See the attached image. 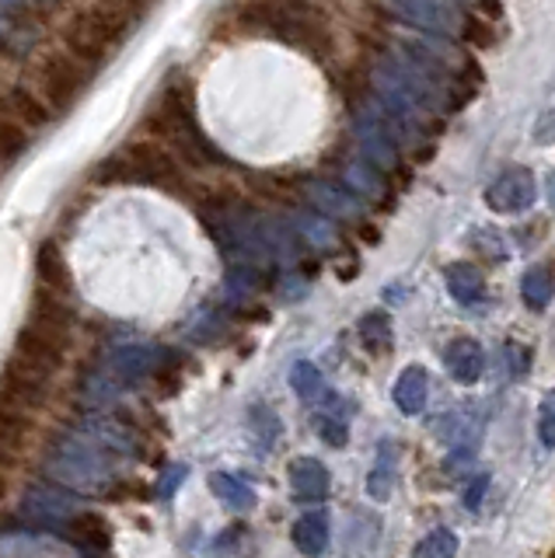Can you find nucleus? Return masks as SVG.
<instances>
[{"instance_id": "72a5a7b5", "label": "nucleus", "mask_w": 555, "mask_h": 558, "mask_svg": "<svg viewBox=\"0 0 555 558\" xmlns=\"http://www.w3.org/2000/svg\"><path fill=\"white\" fill-rule=\"evenodd\" d=\"M538 440H542L545 450L555 447V388L538 405Z\"/></svg>"}, {"instance_id": "c85d7f7f", "label": "nucleus", "mask_w": 555, "mask_h": 558, "mask_svg": "<svg viewBox=\"0 0 555 558\" xmlns=\"http://www.w3.org/2000/svg\"><path fill=\"white\" fill-rule=\"evenodd\" d=\"M412 558H458V537L450 534L447 527L430 531L426 537L415 541Z\"/></svg>"}, {"instance_id": "4468645a", "label": "nucleus", "mask_w": 555, "mask_h": 558, "mask_svg": "<svg viewBox=\"0 0 555 558\" xmlns=\"http://www.w3.org/2000/svg\"><path fill=\"white\" fill-rule=\"evenodd\" d=\"M290 227L293 234H298V241L304 244V248H315V252H336L339 248V227L333 220H325L322 214H315L311 206H301L290 214Z\"/></svg>"}, {"instance_id": "bb28decb", "label": "nucleus", "mask_w": 555, "mask_h": 558, "mask_svg": "<svg viewBox=\"0 0 555 558\" xmlns=\"http://www.w3.org/2000/svg\"><path fill=\"white\" fill-rule=\"evenodd\" d=\"M391 485H395V450H391V444H381L377 464L367 475V496L374 502H385L391 496Z\"/></svg>"}, {"instance_id": "c9c22d12", "label": "nucleus", "mask_w": 555, "mask_h": 558, "mask_svg": "<svg viewBox=\"0 0 555 558\" xmlns=\"http://www.w3.org/2000/svg\"><path fill=\"white\" fill-rule=\"evenodd\" d=\"M472 244H475V252L490 255V258H496V262L507 258V244H503V238H499L496 231H479V234L472 238Z\"/></svg>"}, {"instance_id": "b1692460", "label": "nucleus", "mask_w": 555, "mask_h": 558, "mask_svg": "<svg viewBox=\"0 0 555 558\" xmlns=\"http://www.w3.org/2000/svg\"><path fill=\"white\" fill-rule=\"evenodd\" d=\"M210 493L228 506V510H252L255 506V488L241 475H234V471H214Z\"/></svg>"}, {"instance_id": "7ed1b4c3", "label": "nucleus", "mask_w": 555, "mask_h": 558, "mask_svg": "<svg viewBox=\"0 0 555 558\" xmlns=\"http://www.w3.org/2000/svg\"><path fill=\"white\" fill-rule=\"evenodd\" d=\"M136 17H141V11H133L126 4H84L71 11V17L63 22L60 43L71 52H77L81 60L101 66L126 43Z\"/></svg>"}, {"instance_id": "39448f33", "label": "nucleus", "mask_w": 555, "mask_h": 558, "mask_svg": "<svg viewBox=\"0 0 555 558\" xmlns=\"http://www.w3.org/2000/svg\"><path fill=\"white\" fill-rule=\"evenodd\" d=\"M98 182H130L150 189H182L179 161L171 157L158 140H130L119 147L109 161L98 165Z\"/></svg>"}, {"instance_id": "393cba45", "label": "nucleus", "mask_w": 555, "mask_h": 558, "mask_svg": "<svg viewBox=\"0 0 555 558\" xmlns=\"http://www.w3.org/2000/svg\"><path fill=\"white\" fill-rule=\"evenodd\" d=\"M555 296V272L548 266H531L520 276V301L531 311H545Z\"/></svg>"}, {"instance_id": "4be33fe9", "label": "nucleus", "mask_w": 555, "mask_h": 558, "mask_svg": "<svg viewBox=\"0 0 555 558\" xmlns=\"http://www.w3.org/2000/svg\"><path fill=\"white\" fill-rule=\"evenodd\" d=\"M391 398H395V405L402 415H420L430 401V374L423 371V366H406L395 380Z\"/></svg>"}, {"instance_id": "1a4fd4ad", "label": "nucleus", "mask_w": 555, "mask_h": 558, "mask_svg": "<svg viewBox=\"0 0 555 558\" xmlns=\"http://www.w3.org/2000/svg\"><path fill=\"white\" fill-rule=\"evenodd\" d=\"M385 11L412 28L441 35V39H447V35H455V32H464V22H468V11L458 4H447V0H406V4H391Z\"/></svg>"}, {"instance_id": "412c9836", "label": "nucleus", "mask_w": 555, "mask_h": 558, "mask_svg": "<svg viewBox=\"0 0 555 558\" xmlns=\"http://www.w3.org/2000/svg\"><path fill=\"white\" fill-rule=\"evenodd\" d=\"M28 433H32V409L14 405V401L0 395V453L14 458L28 444Z\"/></svg>"}, {"instance_id": "58836bf2", "label": "nucleus", "mask_w": 555, "mask_h": 558, "mask_svg": "<svg viewBox=\"0 0 555 558\" xmlns=\"http://www.w3.org/2000/svg\"><path fill=\"white\" fill-rule=\"evenodd\" d=\"M11 468H14V458H4L0 453V502L8 496V485H11Z\"/></svg>"}, {"instance_id": "c756f323", "label": "nucleus", "mask_w": 555, "mask_h": 558, "mask_svg": "<svg viewBox=\"0 0 555 558\" xmlns=\"http://www.w3.org/2000/svg\"><path fill=\"white\" fill-rule=\"evenodd\" d=\"M360 339L367 349H388L391 342V322H388V314L385 311H371V314H363L360 318Z\"/></svg>"}, {"instance_id": "f8f14e48", "label": "nucleus", "mask_w": 555, "mask_h": 558, "mask_svg": "<svg viewBox=\"0 0 555 558\" xmlns=\"http://www.w3.org/2000/svg\"><path fill=\"white\" fill-rule=\"evenodd\" d=\"M538 199V185H534V174L531 168H507L503 174L490 182L485 189V206L493 209V214H524L531 209Z\"/></svg>"}, {"instance_id": "2f4dec72", "label": "nucleus", "mask_w": 555, "mask_h": 558, "mask_svg": "<svg viewBox=\"0 0 555 558\" xmlns=\"http://www.w3.org/2000/svg\"><path fill=\"white\" fill-rule=\"evenodd\" d=\"M315 433L325 440V447H346V440H350V429H346V418L336 415V412H318L315 415Z\"/></svg>"}, {"instance_id": "5701e85b", "label": "nucleus", "mask_w": 555, "mask_h": 558, "mask_svg": "<svg viewBox=\"0 0 555 558\" xmlns=\"http://www.w3.org/2000/svg\"><path fill=\"white\" fill-rule=\"evenodd\" d=\"M36 276H39V290L71 296V269H67V258L53 241H46L36 252Z\"/></svg>"}, {"instance_id": "4c0bfd02", "label": "nucleus", "mask_w": 555, "mask_h": 558, "mask_svg": "<svg viewBox=\"0 0 555 558\" xmlns=\"http://www.w3.org/2000/svg\"><path fill=\"white\" fill-rule=\"evenodd\" d=\"M507 356H510V374H514V377H524V374L531 371V349H528V345L510 342V345H507Z\"/></svg>"}, {"instance_id": "f03ea898", "label": "nucleus", "mask_w": 555, "mask_h": 558, "mask_svg": "<svg viewBox=\"0 0 555 558\" xmlns=\"http://www.w3.org/2000/svg\"><path fill=\"white\" fill-rule=\"evenodd\" d=\"M43 475L74 496H106L119 478V461L95 447L88 436L71 429L49 440L43 453Z\"/></svg>"}, {"instance_id": "9b49d317", "label": "nucleus", "mask_w": 555, "mask_h": 558, "mask_svg": "<svg viewBox=\"0 0 555 558\" xmlns=\"http://www.w3.org/2000/svg\"><path fill=\"white\" fill-rule=\"evenodd\" d=\"M74 433L88 436L95 447H101L112 458H133L136 447H141V436L136 429L126 423V418H116V415H106V412H84L81 423L74 426Z\"/></svg>"}, {"instance_id": "e433bc0d", "label": "nucleus", "mask_w": 555, "mask_h": 558, "mask_svg": "<svg viewBox=\"0 0 555 558\" xmlns=\"http://www.w3.org/2000/svg\"><path fill=\"white\" fill-rule=\"evenodd\" d=\"M28 14V8H19V4H0V43L11 39L14 32H19V22Z\"/></svg>"}, {"instance_id": "aec40b11", "label": "nucleus", "mask_w": 555, "mask_h": 558, "mask_svg": "<svg viewBox=\"0 0 555 558\" xmlns=\"http://www.w3.org/2000/svg\"><path fill=\"white\" fill-rule=\"evenodd\" d=\"M433 433H437L441 440H447L450 450H458V447L475 450L482 440V415L475 409H455V412L441 415V423L433 426Z\"/></svg>"}, {"instance_id": "7c9ffc66", "label": "nucleus", "mask_w": 555, "mask_h": 558, "mask_svg": "<svg viewBox=\"0 0 555 558\" xmlns=\"http://www.w3.org/2000/svg\"><path fill=\"white\" fill-rule=\"evenodd\" d=\"M249 426H252L255 440L263 447H273L276 440H280V418H276V412L269 405H252L249 409Z\"/></svg>"}, {"instance_id": "a878e982", "label": "nucleus", "mask_w": 555, "mask_h": 558, "mask_svg": "<svg viewBox=\"0 0 555 558\" xmlns=\"http://www.w3.org/2000/svg\"><path fill=\"white\" fill-rule=\"evenodd\" d=\"M290 388L298 391V398L307 401V405L333 398V395H328V384H325L322 371L311 360H298V363L290 366Z\"/></svg>"}, {"instance_id": "473e14b6", "label": "nucleus", "mask_w": 555, "mask_h": 558, "mask_svg": "<svg viewBox=\"0 0 555 558\" xmlns=\"http://www.w3.org/2000/svg\"><path fill=\"white\" fill-rule=\"evenodd\" d=\"M255 290H258V269H252V266H231L228 269V296L245 301V296H252Z\"/></svg>"}, {"instance_id": "f257e3e1", "label": "nucleus", "mask_w": 555, "mask_h": 558, "mask_svg": "<svg viewBox=\"0 0 555 558\" xmlns=\"http://www.w3.org/2000/svg\"><path fill=\"white\" fill-rule=\"evenodd\" d=\"M144 126L150 130V140H158V144L176 157L179 165L210 168L220 161V150L200 130L196 109H193V87H189L185 81L165 84V92L158 101H154V109H150Z\"/></svg>"}, {"instance_id": "cd10ccee", "label": "nucleus", "mask_w": 555, "mask_h": 558, "mask_svg": "<svg viewBox=\"0 0 555 558\" xmlns=\"http://www.w3.org/2000/svg\"><path fill=\"white\" fill-rule=\"evenodd\" d=\"M28 150V130H22L19 122H11L0 112V168L14 165Z\"/></svg>"}, {"instance_id": "6e6552de", "label": "nucleus", "mask_w": 555, "mask_h": 558, "mask_svg": "<svg viewBox=\"0 0 555 558\" xmlns=\"http://www.w3.org/2000/svg\"><path fill=\"white\" fill-rule=\"evenodd\" d=\"M81 513L84 510H81L77 496L53 485L49 478L32 482L19 499V517L28 523V527H39V531H67Z\"/></svg>"}, {"instance_id": "20e7f679", "label": "nucleus", "mask_w": 555, "mask_h": 558, "mask_svg": "<svg viewBox=\"0 0 555 558\" xmlns=\"http://www.w3.org/2000/svg\"><path fill=\"white\" fill-rule=\"evenodd\" d=\"M95 74H98L95 63L81 60L77 52H71L60 43L53 49H43L39 57L32 60L25 87L53 116H63V112H71L74 105L84 98V92L92 87Z\"/></svg>"}, {"instance_id": "a211bd4d", "label": "nucleus", "mask_w": 555, "mask_h": 558, "mask_svg": "<svg viewBox=\"0 0 555 558\" xmlns=\"http://www.w3.org/2000/svg\"><path fill=\"white\" fill-rule=\"evenodd\" d=\"M290 541L304 558H322L333 545V531H328V517L322 510H311L304 517L293 520L290 527Z\"/></svg>"}, {"instance_id": "423d86ee", "label": "nucleus", "mask_w": 555, "mask_h": 558, "mask_svg": "<svg viewBox=\"0 0 555 558\" xmlns=\"http://www.w3.org/2000/svg\"><path fill=\"white\" fill-rule=\"evenodd\" d=\"M353 140L363 161L374 165L377 171H391L398 165L402 144H398L395 130L388 126V119L371 92H363L353 105Z\"/></svg>"}, {"instance_id": "2eb2a0df", "label": "nucleus", "mask_w": 555, "mask_h": 558, "mask_svg": "<svg viewBox=\"0 0 555 558\" xmlns=\"http://www.w3.org/2000/svg\"><path fill=\"white\" fill-rule=\"evenodd\" d=\"M444 366L458 384L472 388V384H479L485 374V353L475 339H450L444 345Z\"/></svg>"}, {"instance_id": "9d476101", "label": "nucleus", "mask_w": 555, "mask_h": 558, "mask_svg": "<svg viewBox=\"0 0 555 558\" xmlns=\"http://www.w3.org/2000/svg\"><path fill=\"white\" fill-rule=\"evenodd\" d=\"M301 196L307 199V206L322 214L325 220H342V223H363V203L353 196L350 189H346L339 179H325V174H315V179H307Z\"/></svg>"}, {"instance_id": "ddd939ff", "label": "nucleus", "mask_w": 555, "mask_h": 558, "mask_svg": "<svg viewBox=\"0 0 555 558\" xmlns=\"http://www.w3.org/2000/svg\"><path fill=\"white\" fill-rule=\"evenodd\" d=\"M339 182L350 189L360 203H381L385 196H391L385 171H377L374 165L363 161V157H346L339 168Z\"/></svg>"}, {"instance_id": "f3484780", "label": "nucleus", "mask_w": 555, "mask_h": 558, "mask_svg": "<svg viewBox=\"0 0 555 558\" xmlns=\"http://www.w3.org/2000/svg\"><path fill=\"white\" fill-rule=\"evenodd\" d=\"M444 283H447V293L455 296L461 307H485V301H490L485 276L472 262H450V266H444Z\"/></svg>"}, {"instance_id": "ea45409f", "label": "nucleus", "mask_w": 555, "mask_h": 558, "mask_svg": "<svg viewBox=\"0 0 555 558\" xmlns=\"http://www.w3.org/2000/svg\"><path fill=\"white\" fill-rule=\"evenodd\" d=\"M545 199L555 209V171H548V179H545Z\"/></svg>"}, {"instance_id": "0eeeda50", "label": "nucleus", "mask_w": 555, "mask_h": 558, "mask_svg": "<svg viewBox=\"0 0 555 558\" xmlns=\"http://www.w3.org/2000/svg\"><path fill=\"white\" fill-rule=\"evenodd\" d=\"M98 366L106 371V377L119 391L130 395L136 388H144L147 380L161 377L171 366V353L158 342H126V345H116L112 353H106V360Z\"/></svg>"}, {"instance_id": "f704fd0d", "label": "nucleus", "mask_w": 555, "mask_h": 558, "mask_svg": "<svg viewBox=\"0 0 555 558\" xmlns=\"http://www.w3.org/2000/svg\"><path fill=\"white\" fill-rule=\"evenodd\" d=\"M485 493H490V475H485V471H475V475L468 478L464 488H461V506L468 513H475L479 506L485 502Z\"/></svg>"}, {"instance_id": "dca6fc26", "label": "nucleus", "mask_w": 555, "mask_h": 558, "mask_svg": "<svg viewBox=\"0 0 555 558\" xmlns=\"http://www.w3.org/2000/svg\"><path fill=\"white\" fill-rule=\"evenodd\" d=\"M287 475L293 496L301 502H322L328 496V488H333V475H328V468L318 458H293Z\"/></svg>"}, {"instance_id": "6ab92c4d", "label": "nucleus", "mask_w": 555, "mask_h": 558, "mask_svg": "<svg viewBox=\"0 0 555 558\" xmlns=\"http://www.w3.org/2000/svg\"><path fill=\"white\" fill-rule=\"evenodd\" d=\"M4 116L11 119V122H19L22 130H43V126H49L53 122V112L46 109V105L28 92L25 84H14L11 92L4 95Z\"/></svg>"}]
</instances>
